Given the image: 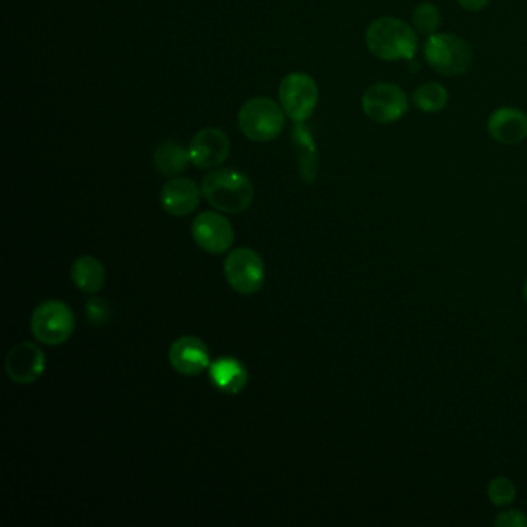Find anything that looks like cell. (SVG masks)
Returning a JSON list of instances; mask_svg holds the SVG:
<instances>
[{"mask_svg": "<svg viewBox=\"0 0 527 527\" xmlns=\"http://www.w3.org/2000/svg\"><path fill=\"white\" fill-rule=\"evenodd\" d=\"M365 44L371 55L381 61H412L418 51V33L398 17H379L368 25Z\"/></svg>", "mask_w": 527, "mask_h": 527, "instance_id": "1", "label": "cell"}, {"mask_svg": "<svg viewBox=\"0 0 527 527\" xmlns=\"http://www.w3.org/2000/svg\"><path fill=\"white\" fill-rule=\"evenodd\" d=\"M201 194L218 211L240 214L251 206L254 186L240 170L217 169L203 178Z\"/></svg>", "mask_w": 527, "mask_h": 527, "instance_id": "2", "label": "cell"}, {"mask_svg": "<svg viewBox=\"0 0 527 527\" xmlns=\"http://www.w3.org/2000/svg\"><path fill=\"white\" fill-rule=\"evenodd\" d=\"M424 58L439 75L461 76L472 65L473 53L466 39L438 31L425 39Z\"/></svg>", "mask_w": 527, "mask_h": 527, "instance_id": "3", "label": "cell"}, {"mask_svg": "<svg viewBox=\"0 0 527 527\" xmlns=\"http://www.w3.org/2000/svg\"><path fill=\"white\" fill-rule=\"evenodd\" d=\"M238 127L246 138L257 143L276 140L285 129V112L272 99L252 98L238 112Z\"/></svg>", "mask_w": 527, "mask_h": 527, "instance_id": "4", "label": "cell"}, {"mask_svg": "<svg viewBox=\"0 0 527 527\" xmlns=\"http://www.w3.org/2000/svg\"><path fill=\"white\" fill-rule=\"evenodd\" d=\"M30 327L38 342L58 347L72 337L75 331V314L61 300H45L31 314Z\"/></svg>", "mask_w": 527, "mask_h": 527, "instance_id": "5", "label": "cell"}, {"mask_svg": "<svg viewBox=\"0 0 527 527\" xmlns=\"http://www.w3.org/2000/svg\"><path fill=\"white\" fill-rule=\"evenodd\" d=\"M408 107L407 93L393 82H376L362 95V110L374 123H398L407 115Z\"/></svg>", "mask_w": 527, "mask_h": 527, "instance_id": "6", "label": "cell"}, {"mask_svg": "<svg viewBox=\"0 0 527 527\" xmlns=\"http://www.w3.org/2000/svg\"><path fill=\"white\" fill-rule=\"evenodd\" d=\"M280 106L294 123L311 118L319 102V87L308 73L294 72L282 79L279 87Z\"/></svg>", "mask_w": 527, "mask_h": 527, "instance_id": "7", "label": "cell"}, {"mask_svg": "<svg viewBox=\"0 0 527 527\" xmlns=\"http://www.w3.org/2000/svg\"><path fill=\"white\" fill-rule=\"evenodd\" d=\"M226 280L235 293L254 296L265 283V263L254 249L237 248L225 260Z\"/></svg>", "mask_w": 527, "mask_h": 527, "instance_id": "8", "label": "cell"}, {"mask_svg": "<svg viewBox=\"0 0 527 527\" xmlns=\"http://www.w3.org/2000/svg\"><path fill=\"white\" fill-rule=\"evenodd\" d=\"M192 237L198 248L209 254L220 255L234 245L231 221L218 212H201L192 223Z\"/></svg>", "mask_w": 527, "mask_h": 527, "instance_id": "9", "label": "cell"}, {"mask_svg": "<svg viewBox=\"0 0 527 527\" xmlns=\"http://www.w3.org/2000/svg\"><path fill=\"white\" fill-rule=\"evenodd\" d=\"M45 370V354L33 342H19L8 351L5 371L16 384L28 385L38 381Z\"/></svg>", "mask_w": 527, "mask_h": 527, "instance_id": "10", "label": "cell"}, {"mask_svg": "<svg viewBox=\"0 0 527 527\" xmlns=\"http://www.w3.org/2000/svg\"><path fill=\"white\" fill-rule=\"evenodd\" d=\"M229 150L231 144L228 135L215 127L195 133L189 146L192 164L201 170L215 169L225 163L229 157Z\"/></svg>", "mask_w": 527, "mask_h": 527, "instance_id": "11", "label": "cell"}, {"mask_svg": "<svg viewBox=\"0 0 527 527\" xmlns=\"http://www.w3.org/2000/svg\"><path fill=\"white\" fill-rule=\"evenodd\" d=\"M169 362L183 376H197L208 370L211 354L203 340L195 336H183L169 348Z\"/></svg>", "mask_w": 527, "mask_h": 527, "instance_id": "12", "label": "cell"}, {"mask_svg": "<svg viewBox=\"0 0 527 527\" xmlns=\"http://www.w3.org/2000/svg\"><path fill=\"white\" fill-rule=\"evenodd\" d=\"M487 132L504 146L523 143L527 140V113L518 107H498L487 119Z\"/></svg>", "mask_w": 527, "mask_h": 527, "instance_id": "13", "label": "cell"}, {"mask_svg": "<svg viewBox=\"0 0 527 527\" xmlns=\"http://www.w3.org/2000/svg\"><path fill=\"white\" fill-rule=\"evenodd\" d=\"M201 195L200 187L191 178H172L161 191V206L167 214L184 217L198 208Z\"/></svg>", "mask_w": 527, "mask_h": 527, "instance_id": "14", "label": "cell"}, {"mask_svg": "<svg viewBox=\"0 0 527 527\" xmlns=\"http://www.w3.org/2000/svg\"><path fill=\"white\" fill-rule=\"evenodd\" d=\"M212 385L226 395H238L249 381V373L235 357H220L209 365Z\"/></svg>", "mask_w": 527, "mask_h": 527, "instance_id": "15", "label": "cell"}, {"mask_svg": "<svg viewBox=\"0 0 527 527\" xmlns=\"http://www.w3.org/2000/svg\"><path fill=\"white\" fill-rule=\"evenodd\" d=\"M293 146L299 161L300 178L305 184H313L319 175V157L313 135L306 129L305 123H297L294 127Z\"/></svg>", "mask_w": 527, "mask_h": 527, "instance_id": "16", "label": "cell"}, {"mask_svg": "<svg viewBox=\"0 0 527 527\" xmlns=\"http://www.w3.org/2000/svg\"><path fill=\"white\" fill-rule=\"evenodd\" d=\"M72 282L82 293H99L106 283V268L93 255H82L73 263Z\"/></svg>", "mask_w": 527, "mask_h": 527, "instance_id": "17", "label": "cell"}, {"mask_svg": "<svg viewBox=\"0 0 527 527\" xmlns=\"http://www.w3.org/2000/svg\"><path fill=\"white\" fill-rule=\"evenodd\" d=\"M153 163L157 167L158 172L164 177H177L181 172L187 169L191 161V153L189 149L181 146L175 141H164L155 150L153 155Z\"/></svg>", "mask_w": 527, "mask_h": 527, "instance_id": "18", "label": "cell"}, {"mask_svg": "<svg viewBox=\"0 0 527 527\" xmlns=\"http://www.w3.org/2000/svg\"><path fill=\"white\" fill-rule=\"evenodd\" d=\"M412 102L424 113H439L449 104V92L439 82H425L413 92Z\"/></svg>", "mask_w": 527, "mask_h": 527, "instance_id": "19", "label": "cell"}, {"mask_svg": "<svg viewBox=\"0 0 527 527\" xmlns=\"http://www.w3.org/2000/svg\"><path fill=\"white\" fill-rule=\"evenodd\" d=\"M439 25H441V11L432 2H421L412 13V27L415 28L416 33L424 34V36H432L438 33Z\"/></svg>", "mask_w": 527, "mask_h": 527, "instance_id": "20", "label": "cell"}, {"mask_svg": "<svg viewBox=\"0 0 527 527\" xmlns=\"http://www.w3.org/2000/svg\"><path fill=\"white\" fill-rule=\"evenodd\" d=\"M489 495L493 503L498 504V506H506L514 500L515 489L506 478H497L490 484Z\"/></svg>", "mask_w": 527, "mask_h": 527, "instance_id": "21", "label": "cell"}, {"mask_svg": "<svg viewBox=\"0 0 527 527\" xmlns=\"http://www.w3.org/2000/svg\"><path fill=\"white\" fill-rule=\"evenodd\" d=\"M85 313H87V317H89V320L93 325H102V323H106L110 317L109 303L104 299H99V297L90 299L89 302H87V305H85Z\"/></svg>", "mask_w": 527, "mask_h": 527, "instance_id": "22", "label": "cell"}, {"mask_svg": "<svg viewBox=\"0 0 527 527\" xmlns=\"http://www.w3.org/2000/svg\"><path fill=\"white\" fill-rule=\"evenodd\" d=\"M498 526H527V518L518 510L501 514L497 520Z\"/></svg>", "mask_w": 527, "mask_h": 527, "instance_id": "23", "label": "cell"}, {"mask_svg": "<svg viewBox=\"0 0 527 527\" xmlns=\"http://www.w3.org/2000/svg\"><path fill=\"white\" fill-rule=\"evenodd\" d=\"M456 2H458L459 7L470 11V13L484 10L490 4V0H456Z\"/></svg>", "mask_w": 527, "mask_h": 527, "instance_id": "24", "label": "cell"}, {"mask_svg": "<svg viewBox=\"0 0 527 527\" xmlns=\"http://www.w3.org/2000/svg\"><path fill=\"white\" fill-rule=\"evenodd\" d=\"M524 294H526V299H527V283H526V288H524Z\"/></svg>", "mask_w": 527, "mask_h": 527, "instance_id": "25", "label": "cell"}]
</instances>
